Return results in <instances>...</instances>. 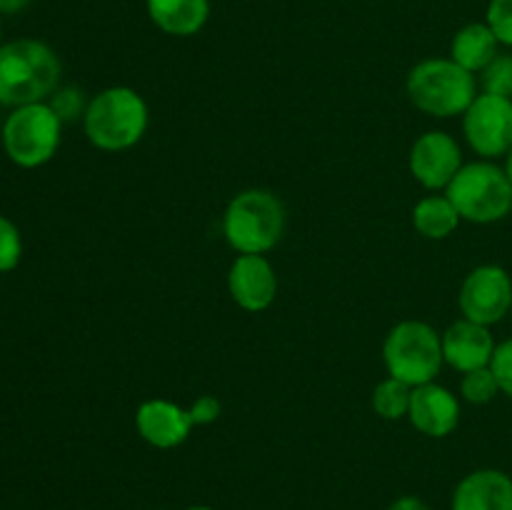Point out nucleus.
<instances>
[{"instance_id":"nucleus-7","label":"nucleus","mask_w":512,"mask_h":510,"mask_svg":"<svg viewBox=\"0 0 512 510\" xmlns=\"http://www.w3.org/2000/svg\"><path fill=\"white\" fill-rule=\"evenodd\" d=\"M63 120L45 103L20 105L3 123V150L20 168H40L50 163L60 148Z\"/></svg>"},{"instance_id":"nucleus-24","label":"nucleus","mask_w":512,"mask_h":510,"mask_svg":"<svg viewBox=\"0 0 512 510\" xmlns=\"http://www.w3.org/2000/svg\"><path fill=\"white\" fill-rule=\"evenodd\" d=\"M485 23L493 30L500 45L512 48V0H490Z\"/></svg>"},{"instance_id":"nucleus-9","label":"nucleus","mask_w":512,"mask_h":510,"mask_svg":"<svg viewBox=\"0 0 512 510\" xmlns=\"http://www.w3.org/2000/svg\"><path fill=\"white\" fill-rule=\"evenodd\" d=\"M463 318L480 325H495L512 310V278L500 265H478L465 275L458 293Z\"/></svg>"},{"instance_id":"nucleus-21","label":"nucleus","mask_w":512,"mask_h":510,"mask_svg":"<svg viewBox=\"0 0 512 510\" xmlns=\"http://www.w3.org/2000/svg\"><path fill=\"white\" fill-rule=\"evenodd\" d=\"M483 93L512 100V55H500L480 73Z\"/></svg>"},{"instance_id":"nucleus-10","label":"nucleus","mask_w":512,"mask_h":510,"mask_svg":"<svg viewBox=\"0 0 512 510\" xmlns=\"http://www.w3.org/2000/svg\"><path fill=\"white\" fill-rule=\"evenodd\" d=\"M410 175L425 190H445L463 168V150L445 130H428L410 148Z\"/></svg>"},{"instance_id":"nucleus-25","label":"nucleus","mask_w":512,"mask_h":510,"mask_svg":"<svg viewBox=\"0 0 512 510\" xmlns=\"http://www.w3.org/2000/svg\"><path fill=\"white\" fill-rule=\"evenodd\" d=\"M490 368H493L495 378H498L500 393L512 398V338H508L505 343H500L498 348H495Z\"/></svg>"},{"instance_id":"nucleus-16","label":"nucleus","mask_w":512,"mask_h":510,"mask_svg":"<svg viewBox=\"0 0 512 510\" xmlns=\"http://www.w3.org/2000/svg\"><path fill=\"white\" fill-rule=\"evenodd\" d=\"M145 8L155 28L175 38L200 33L210 18V0H145Z\"/></svg>"},{"instance_id":"nucleus-20","label":"nucleus","mask_w":512,"mask_h":510,"mask_svg":"<svg viewBox=\"0 0 512 510\" xmlns=\"http://www.w3.org/2000/svg\"><path fill=\"white\" fill-rule=\"evenodd\" d=\"M498 393H500V385L490 365L488 368H478V370H470V373H463V380H460V395H463L468 403L488 405L493 403Z\"/></svg>"},{"instance_id":"nucleus-26","label":"nucleus","mask_w":512,"mask_h":510,"mask_svg":"<svg viewBox=\"0 0 512 510\" xmlns=\"http://www.w3.org/2000/svg\"><path fill=\"white\" fill-rule=\"evenodd\" d=\"M188 410H190V415H193L195 425H210L220 418V410H223V405H220V400L213 398V395H200V398L195 400Z\"/></svg>"},{"instance_id":"nucleus-31","label":"nucleus","mask_w":512,"mask_h":510,"mask_svg":"<svg viewBox=\"0 0 512 510\" xmlns=\"http://www.w3.org/2000/svg\"><path fill=\"white\" fill-rule=\"evenodd\" d=\"M0 45H3V43H0Z\"/></svg>"},{"instance_id":"nucleus-28","label":"nucleus","mask_w":512,"mask_h":510,"mask_svg":"<svg viewBox=\"0 0 512 510\" xmlns=\"http://www.w3.org/2000/svg\"><path fill=\"white\" fill-rule=\"evenodd\" d=\"M28 5L30 0H0V15H15L28 8Z\"/></svg>"},{"instance_id":"nucleus-6","label":"nucleus","mask_w":512,"mask_h":510,"mask_svg":"<svg viewBox=\"0 0 512 510\" xmlns=\"http://www.w3.org/2000/svg\"><path fill=\"white\" fill-rule=\"evenodd\" d=\"M383 360L390 378L418 385L433 383L443 370V335L423 320H403L385 335Z\"/></svg>"},{"instance_id":"nucleus-1","label":"nucleus","mask_w":512,"mask_h":510,"mask_svg":"<svg viewBox=\"0 0 512 510\" xmlns=\"http://www.w3.org/2000/svg\"><path fill=\"white\" fill-rule=\"evenodd\" d=\"M60 58L48 43L18 38L0 45V105L45 103L58 90Z\"/></svg>"},{"instance_id":"nucleus-2","label":"nucleus","mask_w":512,"mask_h":510,"mask_svg":"<svg viewBox=\"0 0 512 510\" xmlns=\"http://www.w3.org/2000/svg\"><path fill=\"white\" fill-rule=\"evenodd\" d=\"M148 120L150 113L143 95L128 85H113L88 100L83 130L90 145H95L98 150L120 153L143 140Z\"/></svg>"},{"instance_id":"nucleus-19","label":"nucleus","mask_w":512,"mask_h":510,"mask_svg":"<svg viewBox=\"0 0 512 510\" xmlns=\"http://www.w3.org/2000/svg\"><path fill=\"white\" fill-rule=\"evenodd\" d=\"M410 398H413V385L388 375V378L375 385L370 403H373L375 415H380L383 420H400L408 418Z\"/></svg>"},{"instance_id":"nucleus-22","label":"nucleus","mask_w":512,"mask_h":510,"mask_svg":"<svg viewBox=\"0 0 512 510\" xmlns=\"http://www.w3.org/2000/svg\"><path fill=\"white\" fill-rule=\"evenodd\" d=\"M20 258H23V238L18 225L0 215V273L18 268Z\"/></svg>"},{"instance_id":"nucleus-14","label":"nucleus","mask_w":512,"mask_h":510,"mask_svg":"<svg viewBox=\"0 0 512 510\" xmlns=\"http://www.w3.org/2000/svg\"><path fill=\"white\" fill-rule=\"evenodd\" d=\"M495 338L488 325L473 323L468 318L455 320L443 333V358L450 368L460 373L488 368L495 353Z\"/></svg>"},{"instance_id":"nucleus-11","label":"nucleus","mask_w":512,"mask_h":510,"mask_svg":"<svg viewBox=\"0 0 512 510\" xmlns=\"http://www.w3.org/2000/svg\"><path fill=\"white\" fill-rule=\"evenodd\" d=\"M230 298L248 313H263L278 298V275L265 255H238L228 273Z\"/></svg>"},{"instance_id":"nucleus-27","label":"nucleus","mask_w":512,"mask_h":510,"mask_svg":"<svg viewBox=\"0 0 512 510\" xmlns=\"http://www.w3.org/2000/svg\"><path fill=\"white\" fill-rule=\"evenodd\" d=\"M388 510H430V508L423 503V500L415 498V495H403V498L393 500Z\"/></svg>"},{"instance_id":"nucleus-13","label":"nucleus","mask_w":512,"mask_h":510,"mask_svg":"<svg viewBox=\"0 0 512 510\" xmlns=\"http://www.w3.org/2000/svg\"><path fill=\"white\" fill-rule=\"evenodd\" d=\"M408 420L428 438H448L460 423V400L445 385L425 383L413 388Z\"/></svg>"},{"instance_id":"nucleus-32","label":"nucleus","mask_w":512,"mask_h":510,"mask_svg":"<svg viewBox=\"0 0 512 510\" xmlns=\"http://www.w3.org/2000/svg\"><path fill=\"white\" fill-rule=\"evenodd\" d=\"M510 313H512V310H510Z\"/></svg>"},{"instance_id":"nucleus-4","label":"nucleus","mask_w":512,"mask_h":510,"mask_svg":"<svg viewBox=\"0 0 512 510\" xmlns=\"http://www.w3.org/2000/svg\"><path fill=\"white\" fill-rule=\"evenodd\" d=\"M405 90L425 115L448 120L463 115L478 98V80L453 58H428L410 70Z\"/></svg>"},{"instance_id":"nucleus-15","label":"nucleus","mask_w":512,"mask_h":510,"mask_svg":"<svg viewBox=\"0 0 512 510\" xmlns=\"http://www.w3.org/2000/svg\"><path fill=\"white\" fill-rule=\"evenodd\" d=\"M450 510H512V478L503 470H473L458 483Z\"/></svg>"},{"instance_id":"nucleus-12","label":"nucleus","mask_w":512,"mask_h":510,"mask_svg":"<svg viewBox=\"0 0 512 510\" xmlns=\"http://www.w3.org/2000/svg\"><path fill=\"white\" fill-rule=\"evenodd\" d=\"M135 428L148 445L158 450H170L188 440L195 423L190 410L183 405L165 398H153L140 403V408L135 410Z\"/></svg>"},{"instance_id":"nucleus-3","label":"nucleus","mask_w":512,"mask_h":510,"mask_svg":"<svg viewBox=\"0 0 512 510\" xmlns=\"http://www.w3.org/2000/svg\"><path fill=\"white\" fill-rule=\"evenodd\" d=\"M285 233V205L265 188L235 195L223 215V235L238 255H265Z\"/></svg>"},{"instance_id":"nucleus-5","label":"nucleus","mask_w":512,"mask_h":510,"mask_svg":"<svg viewBox=\"0 0 512 510\" xmlns=\"http://www.w3.org/2000/svg\"><path fill=\"white\" fill-rule=\"evenodd\" d=\"M445 195L460 218L475 225H490L508 218L512 210V183L505 168L490 160L465 163L445 188Z\"/></svg>"},{"instance_id":"nucleus-29","label":"nucleus","mask_w":512,"mask_h":510,"mask_svg":"<svg viewBox=\"0 0 512 510\" xmlns=\"http://www.w3.org/2000/svg\"><path fill=\"white\" fill-rule=\"evenodd\" d=\"M505 173H508V178H510V183H512V148H510V153L505 155Z\"/></svg>"},{"instance_id":"nucleus-23","label":"nucleus","mask_w":512,"mask_h":510,"mask_svg":"<svg viewBox=\"0 0 512 510\" xmlns=\"http://www.w3.org/2000/svg\"><path fill=\"white\" fill-rule=\"evenodd\" d=\"M48 105L55 110L63 123H73V120L83 118L85 110H88V103L83 98V90L78 88H58L48 98Z\"/></svg>"},{"instance_id":"nucleus-17","label":"nucleus","mask_w":512,"mask_h":510,"mask_svg":"<svg viewBox=\"0 0 512 510\" xmlns=\"http://www.w3.org/2000/svg\"><path fill=\"white\" fill-rule=\"evenodd\" d=\"M498 38L493 35V30L488 28V23H468L453 35V43H450V58L465 68L468 73H483L495 58H498Z\"/></svg>"},{"instance_id":"nucleus-8","label":"nucleus","mask_w":512,"mask_h":510,"mask_svg":"<svg viewBox=\"0 0 512 510\" xmlns=\"http://www.w3.org/2000/svg\"><path fill=\"white\" fill-rule=\"evenodd\" d=\"M463 133L483 160L508 155L512 148V100L480 93L463 113Z\"/></svg>"},{"instance_id":"nucleus-30","label":"nucleus","mask_w":512,"mask_h":510,"mask_svg":"<svg viewBox=\"0 0 512 510\" xmlns=\"http://www.w3.org/2000/svg\"><path fill=\"white\" fill-rule=\"evenodd\" d=\"M185 510H215V508H210V505H190V508Z\"/></svg>"},{"instance_id":"nucleus-18","label":"nucleus","mask_w":512,"mask_h":510,"mask_svg":"<svg viewBox=\"0 0 512 510\" xmlns=\"http://www.w3.org/2000/svg\"><path fill=\"white\" fill-rule=\"evenodd\" d=\"M460 213L448 195H428L413 208V228L428 240H445L460 225Z\"/></svg>"}]
</instances>
